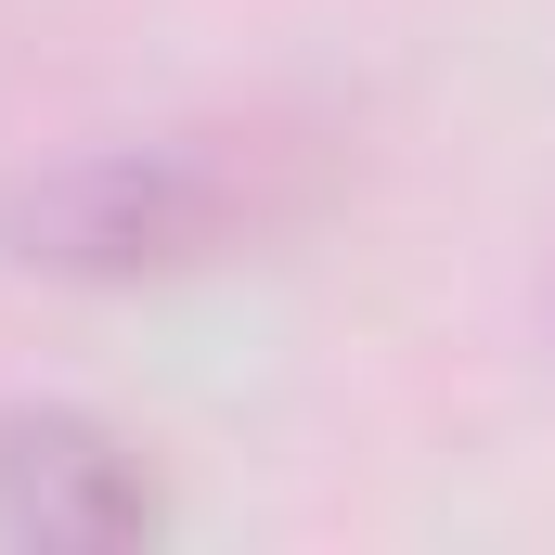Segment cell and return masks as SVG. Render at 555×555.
I'll return each instance as SVG.
<instances>
[{
	"label": "cell",
	"instance_id": "6da1fadb",
	"mask_svg": "<svg viewBox=\"0 0 555 555\" xmlns=\"http://www.w3.org/2000/svg\"><path fill=\"white\" fill-rule=\"evenodd\" d=\"M323 207V155L284 117H181V130L78 142L0 194V259L52 284H181L272 246Z\"/></svg>",
	"mask_w": 555,
	"mask_h": 555
},
{
	"label": "cell",
	"instance_id": "7a4b0ae2",
	"mask_svg": "<svg viewBox=\"0 0 555 555\" xmlns=\"http://www.w3.org/2000/svg\"><path fill=\"white\" fill-rule=\"evenodd\" d=\"M181 504H168V478L130 426H104L91 401H0V543L130 555Z\"/></svg>",
	"mask_w": 555,
	"mask_h": 555
}]
</instances>
